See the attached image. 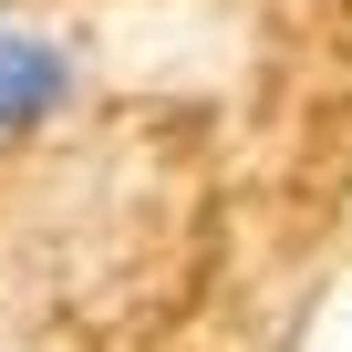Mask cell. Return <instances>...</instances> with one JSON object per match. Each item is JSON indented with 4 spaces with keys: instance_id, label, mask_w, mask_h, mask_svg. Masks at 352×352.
I'll return each mask as SVG.
<instances>
[{
    "instance_id": "6da1fadb",
    "label": "cell",
    "mask_w": 352,
    "mask_h": 352,
    "mask_svg": "<svg viewBox=\"0 0 352 352\" xmlns=\"http://www.w3.org/2000/svg\"><path fill=\"white\" fill-rule=\"evenodd\" d=\"M73 104V52L52 32H32L21 11H0V135H32Z\"/></svg>"
}]
</instances>
